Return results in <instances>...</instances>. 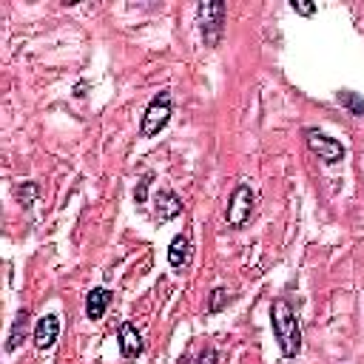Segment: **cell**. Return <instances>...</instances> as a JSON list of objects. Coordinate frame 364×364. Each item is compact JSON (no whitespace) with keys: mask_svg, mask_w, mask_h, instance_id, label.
<instances>
[{"mask_svg":"<svg viewBox=\"0 0 364 364\" xmlns=\"http://www.w3.org/2000/svg\"><path fill=\"white\" fill-rule=\"evenodd\" d=\"M270 324H273V336H276L282 355L296 358L301 353V327H299L296 310L287 299H276L270 304Z\"/></svg>","mask_w":364,"mask_h":364,"instance_id":"1","label":"cell"},{"mask_svg":"<svg viewBox=\"0 0 364 364\" xmlns=\"http://www.w3.org/2000/svg\"><path fill=\"white\" fill-rule=\"evenodd\" d=\"M225 11L228 6L222 0H213V3H199L196 6V20H199V28H202V37H205V46H219L222 40V28H225Z\"/></svg>","mask_w":364,"mask_h":364,"instance_id":"2","label":"cell"},{"mask_svg":"<svg viewBox=\"0 0 364 364\" xmlns=\"http://www.w3.org/2000/svg\"><path fill=\"white\" fill-rule=\"evenodd\" d=\"M171 91H159L151 102H148V108H145V114H142V125H139V136H145V139H151L154 134H159L165 125H168V119H171Z\"/></svg>","mask_w":364,"mask_h":364,"instance_id":"3","label":"cell"},{"mask_svg":"<svg viewBox=\"0 0 364 364\" xmlns=\"http://www.w3.org/2000/svg\"><path fill=\"white\" fill-rule=\"evenodd\" d=\"M253 202H256L253 188L245 185V182L236 185L233 193H230V199H228V210H225L228 225H230V228H242V225L250 219V213H253Z\"/></svg>","mask_w":364,"mask_h":364,"instance_id":"4","label":"cell"},{"mask_svg":"<svg viewBox=\"0 0 364 364\" xmlns=\"http://www.w3.org/2000/svg\"><path fill=\"white\" fill-rule=\"evenodd\" d=\"M304 139H307V148H310L321 162L336 165V162H341V159H344V145H341L338 139H333V136L321 134L318 128H307V131H304Z\"/></svg>","mask_w":364,"mask_h":364,"instance_id":"5","label":"cell"},{"mask_svg":"<svg viewBox=\"0 0 364 364\" xmlns=\"http://www.w3.org/2000/svg\"><path fill=\"white\" fill-rule=\"evenodd\" d=\"M154 213L159 222H168V219H176L182 213V199L171 191V188H159L154 193Z\"/></svg>","mask_w":364,"mask_h":364,"instance_id":"6","label":"cell"},{"mask_svg":"<svg viewBox=\"0 0 364 364\" xmlns=\"http://www.w3.org/2000/svg\"><path fill=\"white\" fill-rule=\"evenodd\" d=\"M57 336H60V318H57L54 313L37 318V324H34V347H37V350L54 347Z\"/></svg>","mask_w":364,"mask_h":364,"instance_id":"7","label":"cell"},{"mask_svg":"<svg viewBox=\"0 0 364 364\" xmlns=\"http://www.w3.org/2000/svg\"><path fill=\"white\" fill-rule=\"evenodd\" d=\"M117 338H119V353H122V358H136V355L142 353V347H145L139 330H136L131 321H122V324H119Z\"/></svg>","mask_w":364,"mask_h":364,"instance_id":"8","label":"cell"},{"mask_svg":"<svg viewBox=\"0 0 364 364\" xmlns=\"http://www.w3.org/2000/svg\"><path fill=\"white\" fill-rule=\"evenodd\" d=\"M108 304H111V290L108 287H91L85 296V316L91 321H100L105 316Z\"/></svg>","mask_w":364,"mask_h":364,"instance_id":"9","label":"cell"},{"mask_svg":"<svg viewBox=\"0 0 364 364\" xmlns=\"http://www.w3.org/2000/svg\"><path fill=\"white\" fill-rule=\"evenodd\" d=\"M188 259H191V236L188 233H176L171 239V245H168V264L173 270H179V267L188 264Z\"/></svg>","mask_w":364,"mask_h":364,"instance_id":"10","label":"cell"},{"mask_svg":"<svg viewBox=\"0 0 364 364\" xmlns=\"http://www.w3.org/2000/svg\"><path fill=\"white\" fill-rule=\"evenodd\" d=\"M26 330H28V310H20V313L14 316V324H11L9 338H6V350H9V353H14V350L20 347V341H23V336H26Z\"/></svg>","mask_w":364,"mask_h":364,"instance_id":"11","label":"cell"},{"mask_svg":"<svg viewBox=\"0 0 364 364\" xmlns=\"http://www.w3.org/2000/svg\"><path fill=\"white\" fill-rule=\"evenodd\" d=\"M336 100L350 111V114H355V117H364V100L355 94V91H350V88H341L338 94H336Z\"/></svg>","mask_w":364,"mask_h":364,"instance_id":"12","label":"cell"},{"mask_svg":"<svg viewBox=\"0 0 364 364\" xmlns=\"http://www.w3.org/2000/svg\"><path fill=\"white\" fill-rule=\"evenodd\" d=\"M228 301H230V293L225 287H213L210 290V299H208V313H219Z\"/></svg>","mask_w":364,"mask_h":364,"instance_id":"13","label":"cell"},{"mask_svg":"<svg viewBox=\"0 0 364 364\" xmlns=\"http://www.w3.org/2000/svg\"><path fill=\"white\" fill-rule=\"evenodd\" d=\"M34 196H37V182H23V185L17 188V199H20L23 208H31Z\"/></svg>","mask_w":364,"mask_h":364,"instance_id":"14","label":"cell"},{"mask_svg":"<svg viewBox=\"0 0 364 364\" xmlns=\"http://www.w3.org/2000/svg\"><path fill=\"white\" fill-rule=\"evenodd\" d=\"M148 185H151V173H145V176L139 179V185H136V191H134L136 205H142V202H145V196H148Z\"/></svg>","mask_w":364,"mask_h":364,"instance_id":"15","label":"cell"},{"mask_svg":"<svg viewBox=\"0 0 364 364\" xmlns=\"http://www.w3.org/2000/svg\"><path fill=\"white\" fill-rule=\"evenodd\" d=\"M219 361V355H216V347H205L202 353H199V358H196V364H216Z\"/></svg>","mask_w":364,"mask_h":364,"instance_id":"16","label":"cell"},{"mask_svg":"<svg viewBox=\"0 0 364 364\" xmlns=\"http://www.w3.org/2000/svg\"><path fill=\"white\" fill-rule=\"evenodd\" d=\"M290 6H293V11H296V14H301V17H310V14L316 11V6H313V3H299V0H293Z\"/></svg>","mask_w":364,"mask_h":364,"instance_id":"17","label":"cell"}]
</instances>
